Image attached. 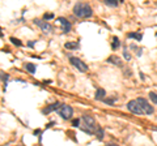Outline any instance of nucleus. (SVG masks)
Wrapping results in <instances>:
<instances>
[{"label": "nucleus", "instance_id": "f03ea898", "mask_svg": "<svg viewBox=\"0 0 157 146\" xmlns=\"http://www.w3.org/2000/svg\"><path fill=\"white\" fill-rule=\"evenodd\" d=\"M83 121H84V130H85L86 133H89V135H93V133L97 132V125H96V120L93 119L92 116H88V115H85V116L83 117Z\"/></svg>", "mask_w": 157, "mask_h": 146}, {"label": "nucleus", "instance_id": "f257e3e1", "mask_svg": "<svg viewBox=\"0 0 157 146\" xmlns=\"http://www.w3.org/2000/svg\"><path fill=\"white\" fill-rule=\"evenodd\" d=\"M73 13L80 18H89L93 14V11L88 3H76L73 7Z\"/></svg>", "mask_w": 157, "mask_h": 146}, {"label": "nucleus", "instance_id": "393cba45", "mask_svg": "<svg viewBox=\"0 0 157 146\" xmlns=\"http://www.w3.org/2000/svg\"><path fill=\"white\" fill-rule=\"evenodd\" d=\"M106 146H119V145H117V144H109V145H106Z\"/></svg>", "mask_w": 157, "mask_h": 146}, {"label": "nucleus", "instance_id": "2eb2a0df", "mask_svg": "<svg viewBox=\"0 0 157 146\" xmlns=\"http://www.w3.org/2000/svg\"><path fill=\"white\" fill-rule=\"evenodd\" d=\"M119 46H120V43H119V39H118V36H114V38H113V44H111L113 50H117Z\"/></svg>", "mask_w": 157, "mask_h": 146}, {"label": "nucleus", "instance_id": "1a4fd4ad", "mask_svg": "<svg viewBox=\"0 0 157 146\" xmlns=\"http://www.w3.org/2000/svg\"><path fill=\"white\" fill-rule=\"evenodd\" d=\"M60 103L59 102H55V103H53V104H50L47 108H45L43 110V114H50V112H53V111H58V110L60 108Z\"/></svg>", "mask_w": 157, "mask_h": 146}, {"label": "nucleus", "instance_id": "f3484780", "mask_svg": "<svg viewBox=\"0 0 157 146\" xmlns=\"http://www.w3.org/2000/svg\"><path fill=\"white\" fill-rule=\"evenodd\" d=\"M96 135H97V138L101 141V140L104 138V129H102V128H98L97 132H96Z\"/></svg>", "mask_w": 157, "mask_h": 146}, {"label": "nucleus", "instance_id": "a878e982", "mask_svg": "<svg viewBox=\"0 0 157 146\" xmlns=\"http://www.w3.org/2000/svg\"><path fill=\"white\" fill-rule=\"evenodd\" d=\"M152 130H155V132H157V127H153V128H152Z\"/></svg>", "mask_w": 157, "mask_h": 146}, {"label": "nucleus", "instance_id": "bb28decb", "mask_svg": "<svg viewBox=\"0 0 157 146\" xmlns=\"http://www.w3.org/2000/svg\"><path fill=\"white\" fill-rule=\"evenodd\" d=\"M1 35H3V34H1V30H0V36H1Z\"/></svg>", "mask_w": 157, "mask_h": 146}, {"label": "nucleus", "instance_id": "423d86ee", "mask_svg": "<svg viewBox=\"0 0 157 146\" xmlns=\"http://www.w3.org/2000/svg\"><path fill=\"white\" fill-rule=\"evenodd\" d=\"M127 108H128V111H131L132 114H135V115L144 114L143 110H141V107H140V104L138 103L136 99H135V100H130V102L127 103Z\"/></svg>", "mask_w": 157, "mask_h": 146}, {"label": "nucleus", "instance_id": "20e7f679", "mask_svg": "<svg viewBox=\"0 0 157 146\" xmlns=\"http://www.w3.org/2000/svg\"><path fill=\"white\" fill-rule=\"evenodd\" d=\"M136 100H138L139 104H140L141 110H143V112H144L145 115H152L153 112H155V108H153L152 106L148 103L147 99H144V98H138Z\"/></svg>", "mask_w": 157, "mask_h": 146}, {"label": "nucleus", "instance_id": "5701e85b", "mask_svg": "<svg viewBox=\"0 0 157 146\" xmlns=\"http://www.w3.org/2000/svg\"><path fill=\"white\" fill-rule=\"evenodd\" d=\"M105 103H107V104H113L114 102H115V99H104Z\"/></svg>", "mask_w": 157, "mask_h": 146}, {"label": "nucleus", "instance_id": "4be33fe9", "mask_svg": "<svg viewBox=\"0 0 157 146\" xmlns=\"http://www.w3.org/2000/svg\"><path fill=\"white\" fill-rule=\"evenodd\" d=\"M54 17V14L53 13H49V14H45V16H43V18H45V20H51V18H53Z\"/></svg>", "mask_w": 157, "mask_h": 146}, {"label": "nucleus", "instance_id": "6ab92c4d", "mask_svg": "<svg viewBox=\"0 0 157 146\" xmlns=\"http://www.w3.org/2000/svg\"><path fill=\"white\" fill-rule=\"evenodd\" d=\"M123 56H125V59L127 60V62H128V60H131V55L128 54L127 47H125V48H123Z\"/></svg>", "mask_w": 157, "mask_h": 146}, {"label": "nucleus", "instance_id": "39448f33", "mask_svg": "<svg viewBox=\"0 0 157 146\" xmlns=\"http://www.w3.org/2000/svg\"><path fill=\"white\" fill-rule=\"evenodd\" d=\"M58 114L63 119H71L72 114H73V110H72V107H71V106H68V104H62V106H60V108L58 110Z\"/></svg>", "mask_w": 157, "mask_h": 146}, {"label": "nucleus", "instance_id": "7ed1b4c3", "mask_svg": "<svg viewBox=\"0 0 157 146\" xmlns=\"http://www.w3.org/2000/svg\"><path fill=\"white\" fill-rule=\"evenodd\" d=\"M69 62H71L72 65H73L75 68H77L80 72H86V71H88V65H86L83 60L78 59V57L71 56V57H69Z\"/></svg>", "mask_w": 157, "mask_h": 146}, {"label": "nucleus", "instance_id": "f8f14e48", "mask_svg": "<svg viewBox=\"0 0 157 146\" xmlns=\"http://www.w3.org/2000/svg\"><path fill=\"white\" fill-rule=\"evenodd\" d=\"M128 38H131V39H136V41L140 42L141 41V38H143V35L140 34V33H130V34H127Z\"/></svg>", "mask_w": 157, "mask_h": 146}, {"label": "nucleus", "instance_id": "aec40b11", "mask_svg": "<svg viewBox=\"0 0 157 146\" xmlns=\"http://www.w3.org/2000/svg\"><path fill=\"white\" fill-rule=\"evenodd\" d=\"M11 42H12V43H13L14 46H17V47H21V46H22V43H21L20 39H16V38H13V36L11 38Z\"/></svg>", "mask_w": 157, "mask_h": 146}, {"label": "nucleus", "instance_id": "a211bd4d", "mask_svg": "<svg viewBox=\"0 0 157 146\" xmlns=\"http://www.w3.org/2000/svg\"><path fill=\"white\" fill-rule=\"evenodd\" d=\"M149 99L152 100L155 104H157V94L156 93H153V91H151L149 93Z\"/></svg>", "mask_w": 157, "mask_h": 146}, {"label": "nucleus", "instance_id": "b1692460", "mask_svg": "<svg viewBox=\"0 0 157 146\" xmlns=\"http://www.w3.org/2000/svg\"><path fill=\"white\" fill-rule=\"evenodd\" d=\"M34 46V42H29V47H33Z\"/></svg>", "mask_w": 157, "mask_h": 146}, {"label": "nucleus", "instance_id": "6e6552de", "mask_svg": "<svg viewBox=\"0 0 157 146\" xmlns=\"http://www.w3.org/2000/svg\"><path fill=\"white\" fill-rule=\"evenodd\" d=\"M58 21L60 22V25H62V31L64 34H68L71 31V22L64 17H58Z\"/></svg>", "mask_w": 157, "mask_h": 146}, {"label": "nucleus", "instance_id": "9b49d317", "mask_svg": "<svg viewBox=\"0 0 157 146\" xmlns=\"http://www.w3.org/2000/svg\"><path fill=\"white\" fill-rule=\"evenodd\" d=\"M105 95H106V91H105L104 89H98L97 93H96V99H97V100H104Z\"/></svg>", "mask_w": 157, "mask_h": 146}, {"label": "nucleus", "instance_id": "9d476101", "mask_svg": "<svg viewBox=\"0 0 157 146\" xmlns=\"http://www.w3.org/2000/svg\"><path fill=\"white\" fill-rule=\"evenodd\" d=\"M107 63L114 64V65H117V67H120V65H122V60H120V57L115 56V55H113V56L107 57Z\"/></svg>", "mask_w": 157, "mask_h": 146}, {"label": "nucleus", "instance_id": "4468645a", "mask_svg": "<svg viewBox=\"0 0 157 146\" xmlns=\"http://www.w3.org/2000/svg\"><path fill=\"white\" fill-rule=\"evenodd\" d=\"M105 4L109 5V7H118L119 0H105Z\"/></svg>", "mask_w": 157, "mask_h": 146}, {"label": "nucleus", "instance_id": "ddd939ff", "mask_svg": "<svg viewBox=\"0 0 157 146\" xmlns=\"http://www.w3.org/2000/svg\"><path fill=\"white\" fill-rule=\"evenodd\" d=\"M66 48H68V50H77L78 48V43H76V42H68V43L64 44Z\"/></svg>", "mask_w": 157, "mask_h": 146}, {"label": "nucleus", "instance_id": "dca6fc26", "mask_svg": "<svg viewBox=\"0 0 157 146\" xmlns=\"http://www.w3.org/2000/svg\"><path fill=\"white\" fill-rule=\"evenodd\" d=\"M25 68H26V71H29L30 73H34V72H35V65H34V64H32V63H28V64H26Z\"/></svg>", "mask_w": 157, "mask_h": 146}, {"label": "nucleus", "instance_id": "412c9836", "mask_svg": "<svg viewBox=\"0 0 157 146\" xmlns=\"http://www.w3.org/2000/svg\"><path fill=\"white\" fill-rule=\"evenodd\" d=\"M72 125H73V127H78V125H80V120H78V119H75V120L72 121Z\"/></svg>", "mask_w": 157, "mask_h": 146}, {"label": "nucleus", "instance_id": "0eeeda50", "mask_svg": "<svg viewBox=\"0 0 157 146\" xmlns=\"http://www.w3.org/2000/svg\"><path fill=\"white\" fill-rule=\"evenodd\" d=\"M37 25L42 29V31L45 33V34H50L51 31H53V26L50 25L49 22H46V21H42V20H35L34 21Z\"/></svg>", "mask_w": 157, "mask_h": 146}]
</instances>
